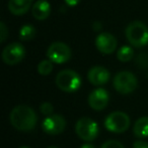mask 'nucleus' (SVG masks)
<instances>
[{
	"mask_svg": "<svg viewBox=\"0 0 148 148\" xmlns=\"http://www.w3.org/2000/svg\"><path fill=\"white\" fill-rule=\"evenodd\" d=\"M133 148H148V142L143 140H137L133 144Z\"/></svg>",
	"mask_w": 148,
	"mask_h": 148,
	"instance_id": "obj_23",
	"label": "nucleus"
},
{
	"mask_svg": "<svg viewBox=\"0 0 148 148\" xmlns=\"http://www.w3.org/2000/svg\"><path fill=\"white\" fill-rule=\"evenodd\" d=\"M133 55H134L133 49L131 47H129V45H123L122 47L119 49L118 53H117L118 60H121L122 62H129L133 58Z\"/></svg>",
	"mask_w": 148,
	"mask_h": 148,
	"instance_id": "obj_16",
	"label": "nucleus"
},
{
	"mask_svg": "<svg viewBox=\"0 0 148 148\" xmlns=\"http://www.w3.org/2000/svg\"><path fill=\"white\" fill-rule=\"evenodd\" d=\"M56 85L61 91L66 93H73L80 88L81 78L74 71L63 70L56 76Z\"/></svg>",
	"mask_w": 148,
	"mask_h": 148,
	"instance_id": "obj_3",
	"label": "nucleus"
},
{
	"mask_svg": "<svg viewBox=\"0 0 148 148\" xmlns=\"http://www.w3.org/2000/svg\"><path fill=\"white\" fill-rule=\"evenodd\" d=\"M130 126V118L126 113L116 111L110 114L105 120V127L114 133H123Z\"/></svg>",
	"mask_w": 148,
	"mask_h": 148,
	"instance_id": "obj_6",
	"label": "nucleus"
},
{
	"mask_svg": "<svg viewBox=\"0 0 148 148\" xmlns=\"http://www.w3.org/2000/svg\"><path fill=\"white\" fill-rule=\"evenodd\" d=\"M110 100L109 93L103 88L93 90L88 96V104L91 109L95 111L104 110L108 106Z\"/></svg>",
	"mask_w": 148,
	"mask_h": 148,
	"instance_id": "obj_10",
	"label": "nucleus"
},
{
	"mask_svg": "<svg viewBox=\"0 0 148 148\" xmlns=\"http://www.w3.org/2000/svg\"><path fill=\"white\" fill-rule=\"evenodd\" d=\"M75 132L77 136L84 141H92L99 134V125L90 118H81L76 122Z\"/></svg>",
	"mask_w": 148,
	"mask_h": 148,
	"instance_id": "obj_5",
	"label": "nucleus"
},
{
	"mask_svg": "<svg viewBox=\"0 0 148 148\" xmlns=\"http://www.w3.org/2000/svg\"><path fill=\"white\" fill-rule=\"evenodd\" d=\"M101 23L99 21H95V22H93V24H92V28H93V30H95V31H99V30H101Z\"/></svg>",
	"mask_w": 148,
	"mask_h": 148,
	"instance_id": "obj_25",
	"label": "nucleus"
},
{
	"mask_svg": "<svg viewBox=\"0 0 148 148\" xmlns=\"http://www.w3.org/2000/svg\"><path fill=\"white\" fill-rule=\"evenodd\" d=\"M9 120L14 128L24 132L35 129L38 123L36 112L26 105H19L13 108L10 113Z\"/></svg>",
	"mask_w": 148,
	"mask_h": 148,
	"instance_id": "obj_1",
	"label": "nucleus"
},
{
	"mask_svg": "<svg viewBox=\"0 0 148 148\" xmlns=\"http://www.w3.org/2000/svg\"><path fill=\"white\" fill-rule=\"evenodd\" d=\"M8 35V30L3 21L0 22V42H3Z\"/></svg>",
	"mask_w": 148,
	"mask_h": 148,
	"instance_id": "obj_22",
	"label": "nucleus"
},
{
	"mask_svg": "<svg viewBox=\"0 0 148 148\" xmlns=\"http://www.w3.org/2000/svg\"><path fill=\"white\" fill-rule=\"evenodd\" d=\"M68 6H76L80 2V0H64Z\"/></svg>",
	"mask_w": 148,
	"mask_h": 148,
	"instance_id": "obj_24",
	"label": "nucleus"
},
{
	"mask_svg": "<svg viewBox=\"0 0 148 148\" xmlns=\"http://www.w3.org/2000/svg\"><path fill=\"white\" fill-rule=\"evenodd\" d=\"M136 64L141 69H147L148 68V55L145 53H141L137 56L135 60Z\"/></svg>",
	"mask_w": 148,
	"mask_h": 148,
	"instance_id": "obj_19",
	"label": "nucleus"
},
{
	"mask_svg": "<svg viewBox=\"0 0 148 148\" xmlns=\"http://www.w3.org/2000/svg\"><path fill=\"white\" fill-rule=\"evenodd\" d=\"M133 132L138 138L148 137V117H141L135 122Z\"/></svg>",
	"mask_w": 148,
	"mask_h": 148,
	"instance_id": "obj_15",
	"label": "nucleus"
},
{
	"mask_svg": "<svg viewBox=\"0 0 148 148\" xmlns=\"http://www.w3.org/2000/svg\"><path fill=\"white\" fill-rule=\"evenodd\" d=\"M101 148H124V145L117 140H109L104 143Z\"/></svg>",
	"mask_w": 148,
	"mask_h": 148,
	"instance_id": "obj_21",
	"label": "nucleus"
},
{
	"mask_svg": "<svg viewBox=\"0 0 148 148\" xmlns=\"http://www.w3.org/2000/svg\"><path fill=\"white\" fill-rule=\"evenodd\" d=\"M53 71V64L50 60H44L38 64V73L42 76H48Z\"/></svg>",
	"mask_w": 148,
	"mask_h": 148,
	"instance_id": "obj_18",
	"label": "nucleus"
},
{
	"mask_svg": "<svg viewBox=\"0 0 148 148\" xmlns=\"http://www.w3.org/2000/svg\"><path fill=\"white\" fill-rule=\"evenodd\" d=\"M48 148H57V147H55V146H51V147H48Z\"/></svg>",
	"mask_w": 148,
	"mask_h": 148,
	"instance_id": "obj_28",
	"label": "nucleus"
},
{
	"mask_svg": "<svg viewBox=\"0 0 148 148\" xmlns=\"http://www.w3.org/2000/svg\"><path fill=\"white\" fill-rule=\"evenodd\" d=\"M47 57L52 62L64 64L71 58V49L66 43L56 41L49 47L47 51Z\"/></svg>",
	"mask_w": 148,
	"mask_h": 148,
	"instance_id": "obj_7",
	"label": "nucleus"
},
{
	"mask_svg": "<svg viewBox=\"0 0 148 148\" xmlns=\"http://www.w3.org/2000/svg\"><path fill=\"white\" fill-rule=\"evenodd\" d=\"M66 127V121L61 115L53 114L46 117L42 124V129L45 133L49 135H57L64 131Z\"/></svg>",
	"mask_w": 148,
	"mask_h": 148,
	"instance_id": "obj_9",
	"label": "nucleus"
},
{
	"mask_svg": "<svg viewBox=\"0 0 148 148\" xmlns=\"http://www.w3.org/2000/svg\"><path fill=\"white\" fill-rule=\"evenodd\" d=\"M33 0H9L8 9L14 15H22L32 6Z\"/></svg>",
	"mask_w": 148,
	"mask_h": 148,
	"instance_id": "obj_14",
	"label": "nucleus"
},
{
	"mask_svg": "<svg viewBox=\"0 0 148 148\" xmlns=\"http://www.w3.org/2000/svg\"><path fill=\"white\" fill-rule=\"evenodd\" d=\"M36 35V28L31 24H26L22 25L19 30V38L22 40L28 41L33 39Z\"/></svg>",
	"mask_w": 148,
	"mask_h": 148,
	"instance_id": "obj_17",
	"label": "nucleus"
},
{
	"mask_svg": "<svg viewBox=\"0 0 148 148\" xmlns=\"http://www.w3.org/2000/svg\"><path fill=\"white\" fill-rule=\"evenodd\" d=\"M26 56V49L19 42H12L5 47L2 51V60L6 64L13 66L24 60Z\"/></svg>",
	"mask_w": 148,
	"mask_h": 148,
	"instance_id": "obj_8",
	"label": "nucleus"
},
{
	"mask_svg": "<svg viewBox=\"0 0 148 148\" xmlns=\"http://www.w3.org/2000/svg\"><path fill=\"white\" fill-rule=\"evenodd\" d=\"M88 81L94 86H101L109 82L110 80V73L106 68L101 66H92L88 71L87 74Z\"/></svg>",
	"mask_w": 148,
	"mask_h": 148,
	"instance_id": "obj_12",
	"label": "nucleus"
},
{
	"mask_svg": "<svg viewBox=\"0 0 148 148\" xmlns=\"http://www.w3.org/2000/svg\"><path fill=\"white\" fill-rule=\"evenodd\" d=\"M126 37L136 47H142L148 43V27L141 21H133L127 26Z\"/></svg>",
	"mask_w": 148,
	"mask_h": 148,
	"instance_id": "obj_2",
	"label": "nucleus"
},
{
	"mask_svg": "<svg viewBox=\"0 0 148 148\" xmlns=\"http://www.w3.org/2000/svg\"><path fill=\"white\" fill-rule=\"evenodd\" d=\"M138 86L136 77L134 74L127 71L119 72L114 78V88L120 94H130L136 90Z\"/></svg>",
	"mask_w": 148,
	"mask_h": 148,
	"instance_id": "obj_4",
	"label": "nucleus"
},
{
	"mask_svg": "<svg viewBox=\"0 0 148 148\" xmlns=\"http://www.w3.org/2000/svg\"><path fill=\"white\" fill-rule=\"evenodd\" d=\"M40 110H41V113L43 114V115H45L46 117H49V116L53 115L54 107L51 103L45 102V103H43L40 106Z\"/></svg>",
	"mask_w": 148,
	"mask_h": 148,
	"instance_id": "obj_20",
	"label": "nucleus"
},
{
	"mask_svg": "<svg viewBox=\"0 0 148 148\" xmlns=\"http://www.w3.org/2000/svg\"><path fill=\"white\" fill-rule=\"evenodd\" d=\"M80 148H95V147L93 146L92 144H89V143H86V144H83Z\"/></svg>",
	"mask_w": 148,
	"mask_h": 148,
	"instance_id": "obj_26",
	"label": "nucleus"
},
{
	"mask_svg": "<svg viewBox=\"0 0 148 148\" xmlns=\"http://www.w3.org/2000/svg\"><path fill=\"white\" fill-rule=\"evenodd\" d=\"M19 148H30V147H28V146H22V147H19Z\"/></svg>",
	"mask_w": 148,
	"mask_h": 148,
	"instance_id": "obj_27",
	"label": "nucleus"
},
{
	"mask_svg": "<svg viewBox=\"0 0 148 148\" xmlns=\"http://www.w3.org/2000/svg\"><path fill=\"white\" fill-rule=\"evenodd\" d=\"M32 13L36 19L44 20L49 17L50 13H51V5L46 0H38L33 5Z\"/></svg>",
	"mask_w": 148,
	"mask_h": 148,
	"instance_id": "obj_13",
	"label": "nucleus"
},
{
	"mask_svg": "<svg viewBox=\"0 0 148 148\" xmlns=\"http://www.w3.org/2000/svg\"><path fill=\"white\" fill-rule=\"evenodd\" d=\"M95 47L101 53L110 55L116 49L117 39L111 33L101 32L95 38Z\"/></svg>",
	"mask_w": 148,
	"mask_h": 148,
	"instance_id": "obj_11",
	"label": "nucleus"
}]
</instances>
